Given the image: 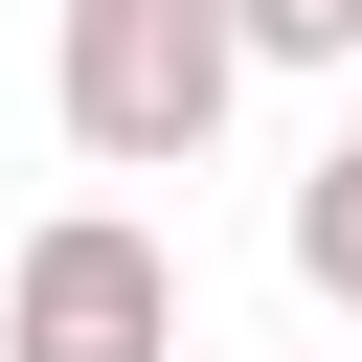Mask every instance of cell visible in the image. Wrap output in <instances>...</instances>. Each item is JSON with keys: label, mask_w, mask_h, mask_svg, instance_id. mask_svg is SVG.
Wrapping results in <instances>:
<instances>
[{"label": "cell", "mask_w": 362, "mask_h": 362, "mask_svg": "<svg viewBox=\"0 0 362 362\" xmlns=\"http://www.w3.org/2000/svg\"><path fill=\"white\" fill-rule=\"evenodd\" d=\"M226 90H249L226 0H45V113H68V158L181 181V158L226 136Z\"/></svg>", "instance_id": "cell-1"}, {"label": "cell", "mask_w": 362, "mask_h": 362, "mask_svg": "<svg viewBox=\"0 0 362 362\" xmlns=\"http://www.w3.org/2000/svg\"><path fill=\"white\" fill-rule=\"evenodd\" d=\"M0 362H181V249L136 204H45L0 272Z\"/></svg>", "instance_id": "cell-2"}, {"label": "cell", "mask_w": 362, "mask_h": 362, "mask_svg": "<svg viewBox=\"0 0 362 362\" xmlns=\"http://www.w3.org/2000/svg\"><path fill=\"white\" fill-rule=\"evenodd\" d=\"M294 294H339V317H362V113L294 158Z\"/></svg>", "instance_id": "cell-3"}, {"label": "cell", "mask_w": 362, "mask_h": 362, "mask_svg": "<svg viewBox=\"0 0 362 362\" xmlns=\"http://www.w3.org/2000/svg\"><path fill=\"white\" fill-rule=\"evenodd\" d=\"M249 68H362V0H226Z\"/></svg>", "instance_id": "cell-4"}]
</instances>
